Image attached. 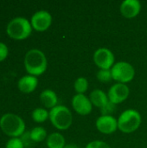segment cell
<instances>
[{
    "label": "cell",
    "mask_w": 147,
    "mask_h": 148,
    "mask_svg": "<svg viewBox=\"0 0 147 148\" xmlns=\"http://www.w3.org/2000/svg\"><path fill=\"white\" fill-rule=\"evenodd\" d=\"M24 67L30 75L39 76L42 75L48 67L45 54L38 49H29L24 56Z\"/></svg>",
    "instance_id": "1"
},
{
    "label": "cell",
    "mask_w": 147,
    "mask_h": 148,
    "mask_svg": "<svg viewBox=\"0 0 147 148\" xmlns=\"http://www.w3.org/2000/svg\"><path fill=\"white\" fill-rule=\"evenodd\" d=\"M0 128L10 138H19L25 132V123L17 114L8 113L0 118Z\"/></svg>",
    "instance_id": "2"
},
{
    "label": "cell",
    "mask_w": 147,
    "mask_h": 148,
    "mask_svg": "<svg viewBox=\"0 0 147 148\" xmlns=\"http://www.w3.org/2000/svg\"><path fill=\"white\" fill-rule=\"evenodd\" d=\"M30 21L23 16H17L9 22L6 27L8 36L15 40H23L29 37L32 31Z\"/></svg>",
    "instance_id": "3"
},
{
    "label": "cell",
    "mask_w": 147,
    "mask_h": 148,
    "mask_svg": "<svg viewBox=\"0 0 147 148\" xmlns=\"http://www.w3.org/2000/svg\"><path fill=\"white\" fill-rule=\"evenodd\" d=\"M141 115L135 109H126L123 111L118 119V128L124 134L135 132L141 124Z\"/></svg>",
    "instance_id": "4"
},
{
    "label": "cell",
    "mask_w": 147,
    "mask_h": 148,
    "mask_svg": "<svg viewBox=\"0 0 147 148\" xmlns=\"http://www.w3.org/2000/svg\"><path fill=\"white\" fill-rule=\"evenodd\" d=\"M49 121L58 130H67L73 122V115L70 110L62 105H57L49 111Z\"/></svg>",
    "instance_id": "5"
},
{
    "label": "cell",
    "mask_w": 147,
    "mask_h": 148,
    "mask_svg": "<svg viewBox=\"0 0 147 148\" xmlns=\"http://www.w3.org/2000/svg\"><path fill=\"white\" fill-rule=\"evenodd\" d=\"M113 80L119 83H127L133 81L135 76V69L133 66L127 62H118L114 63L111 69Z\"/></svg>",
    "instance_id": "6"
},
{
    "label": "cell",
    "mask_w": 147,
    "mask_h": 148,
    "mask_svg": "<svg viewBox=\"0 0 147 148\" xmlns=\"http://www.w3.org/2000/svg\"><path fill=\"white\" fill-rule=\"evenodd\" d=\"M94 62L100 69H111L114 65L113 53L107 48H100L94 53Z\"/></svg>",
    "instance_id": "7"
},
{
    "label": "cell",
    "mask_w": 147,
    "mask_h": 148,
    "mask_svg": "<svg viewBox=\"0 0 147 148\" xmlns=\"http://www.w3.org/2000/svg\"><path fill=\"white\" fill-rule=\"evenodd\" d=\"M30 23L36 31H45L52 23V16L47 10H38L32 15Z\"/></svg>",
    "instance_id": "8"
},
{
    "label": "cell",
    "mask_w": 147,
    "mask_h": 148,
    "mask_svg": "<svg viewBox=\"0 0 147 148\" xmlns=\"http://www.w3.org/2000/svg\"><path fill=\"white\" fill-rule=\"evenodd\" d=\"M130 94V89L126 84L124 83H115L112 85V87L109 88L107 96L109 101L112 103L117 105L124 101H126Z\"/></svg>",
    "instance_id": "9"
},
{
    "label": "cell",
    "mask_w": 147,
    "mask_h": 148,
    "mask_svg": "<svg viewBox=\"0 0 147 148\" xmlns=\"http://www.w3.org/2000/svg\"><path fill=\"white\" fill-rule=\"evenodd\" d=\"M71 103L74 110L81 115H88L92 112V102L89 97L86 96L85 95L76 94L73 96Z\"/></svg>",
    "instance_id": "10"
},
{
    "label": "cell",
    "mask_w": 147,
    "mask_h": 148,
    "mask_svg": "<svg viewBox=\"0 0 147 148\" xmlns=\"http://www.w3.org/2000/svg\"><path fill=\"white\" fill-rule=\"evenodd\" d=\"M98 131L104 134H111L118 129V120L113 115H101L95 122Z\"/></svg>",
    "instance_id": "11"
},
{
    "label": "cell",
    "mask_w": 147,
    "mask_h": 148,
    "mask_svg": "<svg viewBox=\"0 0 147 148\" xmlns=\"http://www.w3.org/2000/svg\"><path fill=\"white\" fill-rule=\"evenodd\" d=\"M120 10L126 18H133L139 14L141 3L138 0H125L121 3Z\"/></svg>",
    "instance_id": "12"
},
{
    "label": "cell",
    "mask_w": 147,
    "mask_h": 148,
    "mask_svg": "<svg viewBox=\"0 0 147 148\" xmlns=\"http://www.w3.org/2000/svg\"><path fill=\"white\" fill-rule=\"evenodd\" d=\"M38 85V79L36 76L26 75L22 76L17 82L18 89L25 94H29L35 91Z\"/></svg>",
    "instance_id": "13"
},
{
    "label": "cell",
    "mask_w": 147,
    "mask_h": 148,
    "mask_svg": "<svg viewBox=\"0 0 147 148\" xmlns=\"http://www.w3.org/2000/svg\"><path fill=\"white\" fill-rule=\"evenodd\" d=\"M40 101L46 108L52 109L57 106L58 97L56 93L52 89H44L40 94Z\"/></svg>",
    "instance_id": "14"
},
{
    "label": "cell",
    "mask_w": 147,
    "mask_h": 148,
    "mask_svg": "<svg viewBox=\"0 0 147 148\" xmlns=\"http://www.w3.org/2000/svg\"><path fill=\"white\" fill-rule=\"evenodd\" d=\"M89 99L92 102V105L99 108L100 109L105 107L108 102V96L101 89H94L90 95H89Z\"/></svg>",
    "instance_id": "15"
},
{
    "label": "cell",
    "mask_w": 147,
    "mask_h": 148,
    "mask_svg": "<svg viewBox=\"0 0 147 148\" xmlns=\"http://www.w3.org/2000/svg\"><path fill=\"white\" fill-rule=\"evenodd\" d=\"M46 144L48 148H64L66 146V141L62 134L53 133L47 137Z\"/></svg>",
    "instance_id": "16"
},
{
    "label": "cell",
    "mask_w": 147,
    "mask_h": 148,
    "mask_svg": "<svg viewBox=\"0 0 147 148\" xmlns=\"http://www.w3.org/2000/svg\"><path fill=\"white\" fill-rule=\"evenodd\" d=\"M32 119L37 123H42L49 119V112L42 108H37L32 112Z\"/></svg>",
    "instance_id": "17"
},
{
    "label": "cell",
    "mask_w": 147,
    "mask_h": 148,
    "mask_svg": "<svg viewBox=\"0 0 147 148\" xmlns=\"http://www.w3.org/2000/svg\"><path fill=\"white\" fill-rule=\"evenodd\" d=\"M30 138L33 142H41L47 139V131L42 127H36L29 131Z\"/></svg>",
    "instance_id": "18"
},
{
    "label": "cell",
    "mask_w": 147,
    "mask_h": 148,
    "mask_svg": "<svg viewBox=\"0 0 147 148\" xmlns=\"http://www.w3.org/2000/svg\"><path fill=\"white\" fill-rule=\"evenodd\" d=\"M74 88L77 94L84 95V93L87 92L88 88V82L85 77H79L75 80L74 83Z\"/></svg>",
    "instance_id": "19"
},
{
    "label": "cell",
    "mask_w": 147,
    "mask_h": 148,
    "mask_svg": "<svg viewBox=\"0 0 147 148\" xmlns=\"http://www.w3.org/2000/svg\"><path fill=\"white\" fill-rule=\"evenodd\" d=\"M96 77L101 82H109L113 79L111 69H100L96 74Z\"/></svg>",
    "instance_id": "20"
},
{
    "label": "cell",
    "mask_w": 147,
    "mask_h": 148,
    "mask_svg": "<svg viewBox=\"0 0 147 148\" xmlns=\"http://www.w3.org/2000/svg\"><path fill=\"white\" fill-rule=\"evenodd\" d=\"M5 148H24V145L21 138H10L7 141Z\"/></svg>",
    "instance_id": "21"
},
{
    "label": "cell",
    "mask_w": 147,
    "mask_h": 148,
    "mask_svg": "<svg viewBox=\"0 0 147 148\" xmlns=\"http://www.w3.org/2000/svg\"><path fill=\"white\" fill-rule=\"evenodd\" d=\"M115 109H116V105L109 101L105 107L101 108V115H112V114L115 112Z\"/></svg>",
    "instance_id": "22"
},
{
    "label": "cell",
    "mask_w": 147,
    "mask_h": 148,
    "mask_svg": "<svg viewBox=\"0 0 147 148\" xmlns=\"http://www.w3.org/2000/svg\"><path fill=\"white\" fill-rule=\"evenodd\" d=\"M85 148H111L110 146L105 141L101 140H94L89 142Z\"/></svg>",
    "instance_id": "23"
},
{
    "label": "cell",
    "mask_w": 147,
    "mask_h": 148,
    "mask_svg": "<svg viewBox=\"0 0 147 148\" xmlns=\"http://www.w3.org/2000/svg\"><path fill=\"white\" fill-rule=\"evenodd\" d=\"M9 49L6 44L0 42V62H3L8 56Z\"/></svg>",
    "instance_id": "24"
},
{
    "label": "cell",
    "mask_w": 147,
    "mask_h": 148,
    "mask_svg": "<svg viewBox=\"0 0 147 148\" xmlns=\"http://www.w3.org/2000/svg\"><path fill=\"white\" fill-rule=\"evenodd\" d=\"M21 140H22V141H23L24 147H27V146H29V145L30 144V142H33L32 140H31V138H30L29 132H27V133L23 134L22 135Z\"/></svg>",
    "instance_id": "25"
},
{
    "label": "cell",
    "mask_w": 147,
    "mask_h": 148,
    "mask_svg": "<svg viewBox=\"0 0 147 148\" xmlns=\"http://www.w3.org/2000/svg\"><path fill=\"white\" fill-rule=\"evenodd\" d=\"M64 148H81L79 146H77V145H75V144H68V145H66L65 146V147Z\"/></svg>",
    "instance_id": "26"
}]
</instances>
